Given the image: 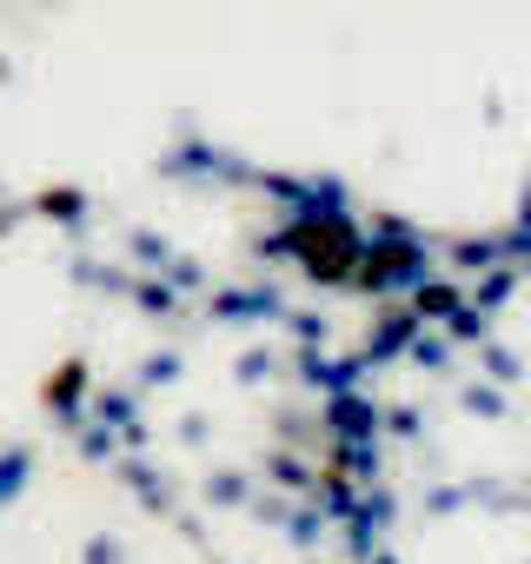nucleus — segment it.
<instances>
[{
  "label": "nucleus",
  "instance_id": "nucleus-1",
  "mask_svg": "<svg viewBox=\"0 0 531 564\" xmlns=\"http://www.w3.org/2000/svg\"><path fill=\"white\" fill-rule=\"evenodd\" d=\"M74 392H80V366H61L54 386H47V399H74Z\"/></svg>",
  "mask_w": 531,
  "mask_h": 564
}]
</instances>
